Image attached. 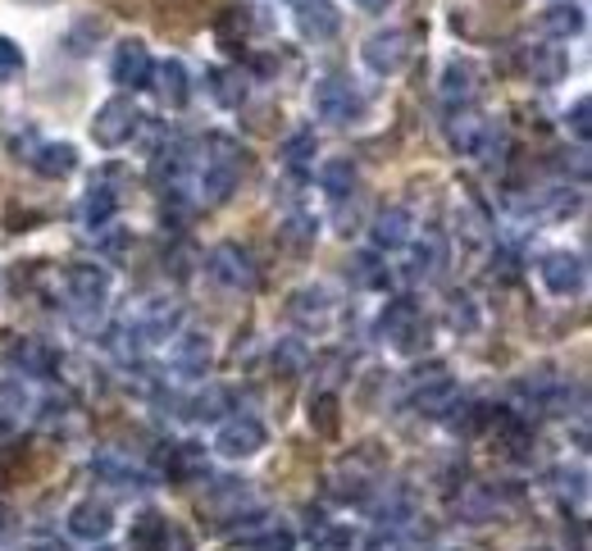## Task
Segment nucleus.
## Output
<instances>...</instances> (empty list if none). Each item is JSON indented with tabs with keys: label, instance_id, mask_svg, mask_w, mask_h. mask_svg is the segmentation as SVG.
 I'll return each instance as SVG.
<instances>
[{
	"label": "nucleus",
	"instance_id": "obj_33",
	"mask_svg": "<svg viewBox=\"0 0 592 551\" xmlns=\"http://www.w3.org/2000/svg\"><path fill=\"white\" fill-rule=\"evenodd\" d=\"M352 283L356 287H383L387 283V265H378V256H356L352 260Z\"/></svg>",
	"mask_w": 592,
	"mask_h": 551
},
{
	"label": "nucleus",
	"instance_id": "obj_41",
	"mask_svg": "<svg viewBox=\"0 0 592 551\" xmlns=\"http://www.w3.org/2000/svg\"><path fill=\"white\" fill-rule=\"evenodd\" d=\"M315 406H319V429H324V433H333V424H337V415H333V411H337V401L324 392V396L315 401Z\"/></svg>",
	"mask_w": 592,
	"mask_h": 551
},
{
	"label": "nucleus",
	"instance_id": "obj_21",
	"mask_svg": "<svg viewBox=\"0 0 592 551\" xmlns=\"http://www.w3.org/2000/svg\"><path fill=\"white\" fill-rule=\"evenodd\" d=\"M474 91H478V73H474V65L452 60L447 73H442V100H447L452 110H461V106H470V100H474Z\"/></svg>",
	"mask_w": 592,
	"mask_h": 551
},
{
	"label": "nucleus",
	"instance_id": "obj_16",
	"mask_svg": "<svg viewBox=\"0 0 592 551\" xmlns=\"http://www.w3.org/2000/svg\"><path fill=\"white\" fill-rule=\"evenodd\" d=\"M415 228V219H411V210L406 206H387V210H378V219H374V246L378 250H402V246H411V233Z\"/></svg>",
	"mask_w": 592,
	"mask_h": 551
},
{
	"label": "nucleus",
	"instance_id": "obj_43",
	"mask_svg": "<svg viewBox=\"0 0 592 551\" xmlns=\"http://www.w3.org/2000/svg\"><path fill=\"white\" fill-rule=\"evenodd\" d=\"M14 551H60V542H51V538H32V542H23V547H14Z\"/></svg>",
	"mask_w": 592,
	"mask_h": 551
},
{
	"label": "nucleus",
	"instance_id": "obj_13",
	"mask_svg": "<svg viewBox=\"0 0 592 551\" xmlns=\"http://www.w3.org/2000/svg\"><path fill=\"white\" fill-rule=\"evenodd\" d=\"M6 361H10L14 374H28V378H51L56 365H60V356L41 337H14L6 346Z\"/></svg>",
	"mask_w": 592,
	"mask_h": 551
},
{
	"label": "nucleus",
	"instance_id": "obj_9",
	"mask_svg": "<svg viewBox=\"0 0 592 551\" xmlns=\"http://www.w3.org/2000/svg\"><path fill=\"white\" fill-rule=\"evenodd\" d=\"M537 278L552 296H579L588 283V265H583V256H574V250H547L537 265Z\"/></svg>",
	"mask_w": 592,
	"mask_h": 551
},
{
	"label": "nucleus",
	"instance_id": "obj_34",
	"mask_svg": "<svg viewBox=\"0 0 592 551\" xmlns=\"http://www.w3.org/2000/svg\"><path fill=\"white\" fill-rule=\"evenodd\" d=\"M23 50L10 41V37H0V82H14L19 73H23Z\"/></svg>",
	"mask_w": 592,
	"mask_h": 551
},
{
	"label": "nucleus",
	"instance_id": "obj_37",
	"mask_svg": "<svg viewBox=\"0 0 592 551\" xmlns=\"http://www.w3.org/2000/svg\"><path fill=\"white\" fill-rule=\"evenodd\" d=\"M246 28H251V14H246V6H237V10H228L219 19V41L233 46V37H246Z\"/></svg>",
	"mask_w": 592,
	"mask_h": 551
},
{
	"label": "nucleus",
	"instance_id": "obj_23",
	"mask_svg": "<svg viewBox=\"0 0 592 551\" xmlns=\"http://www.w3.org/2000/svg\"><path fill=\"white\" fill-rule=\"evenodd\" d=\"M151 174H156V183H160V187L178 191V178L187 174V146H182V141H174L169 150H160L156 165H151Z\"/></svg>",
	"mask_w": 592,
	"mask_h": 551
},
{
	"label": "nucleus",
	"instance_id": "obj_3",
	"mask_svg": "<svg viewBox=\"0 0 592 551\" xmlns=\"http://www.w3.org/2000/svg\"><path fill=\"white\" fill-rule=\"evenodd\" d=\"M241 183V150L233 137H210V156L201 169V196L206 206H224V200L237 191Z\"/></svg>",
	"mask_w": 592,
	"mask_h": 551
},
{
	"label": "nucleus",
	"instance_id": "obj_6",
	"mask_svg": "<svg viewBox=\"0 0 592 551\" xmlns=\"http://www.w3.org/2000/svg\"><path fill=\"white\" fill-rule=\"evenodd\" d=\"M265 442H269V433H265V424L256 415H233L215 433V451L224 461H251V456L265 451Z\"/></svg>",
	"mask_w": 592,
	"mask_h": 551
},
{
	"label": "nucleus",
	"instance_id": "obj_45",
	"mask_svg": "<svg viewBox=\"0 0 592 551\" xmlns=\"http://www.w3.org/2000/svg\"><path fill=\"white\" fill-rule=\"evenodd\" d=\"M0 533H10V506H0Z\"/></svg>",
	"mask_w": 592,
	"mask_h": 551
},
{
	"label": "nucleus",
	"instance_id": "obj_39",
	"mask_svg": "<svg viewBox=\"0 0 592 551\" xmlns=\"http://www.w3.org/2000/svg\"><path fill=\"white\" fill-rule=\"evenodd\" d=\"M251 551H296V538H292V529H269Z\"/></svg>",
	"mask_w": 592,
	"mask_h": 551
},
{
	"label": "nucleus",
	"instance_id": "obj_44",
	"mask_svg": "<svg viewBox=\"0 0 592 551\" xmlns=\"http://www.w3.org/2000/svg\"><path fill=\"white\" fill-rule=\"evenodd\" d=\"M356 6H361V10H369V14H378V10H387V6H392V0H356Z\"/></svg>",
	"mask_w": 592,
	"mask_h": 551
},
{
	"label": "nucleus",
	"instance_id": "obj_47",
	"mask_svg": "<svg viewBox=\"0 0 592 551\" xmlns=\"http://www.w3.org/2000/svg\"><path fill=\"white\" fill-rule=\"evenodd\" d=\"M0 292H6V269H0Z\"/></svg>",
	"mask_w": 592,
	"mask_h": 551
},
{
	"label": "nucleus",
	"instance_id": "obj_2",
	"mask_svg": "<svg viewBox=\"0 0 592 551\" xmlns=\"http://www.w3.org/2000/svg\"><path fill=\"white\" fill-rule=\"evenodd\" d=\"M374 333H378L387 346H397L402 356H415V351H424V346H428V319H424V311L415 306L411 296L387 301V311L378 315Z\"/></svg>",
	"mask_w": 592,
	"mask_h": 551
},
{
	"label": "nucleus",
	"instance_id": "obj_14",
	"mask_svg": "<svg viewBox=\"0 0 592 551\" xmlns=\"http://www.w3.org/2000/svg\"><path fill=\"white\" fill-rule=\"evenodd\" d=\"M69 533L82 538V542H106L115 533V511L106 506V501L82 496V501L69 506Z\"/></svg>",
	"mask_w": 592,
	"mask_h": 551
},
{
	"label": "nucleus",
	"instance_id": "obj_7",
	"mask_svg": "<svg viewBox=\"0 0 592 551\" xmlns=\"http://www.w3.org/2000/svg\"><path fill=\"white\" fill-rule=\"evenodd\" d=\"M310 100H315V115L328 119V124H356L365 115V96L342 78H319Z\"/></svg>",
	"mask_w": 592,
	"mask_h": 551
},
{
	"label": "nucleus",
	"instance_id": "obj_8",
	"mask_svg": "<svg viewBox=\"0 0 592 551\" xmlns=\"http://www.w3.org/2000/svg\"><path fill=\"white\" fill-rule=\"evenodd\" d=\"M361 60L369 73L378 78H392V73H402L406 60H411V37L402 28H387V32H374L365 46H361Z\"/></svg>",
	"mask_w": 592,
	"mask_h": 551
},
{
	"label": "nucleus",
	"instance_id": "obj_1",
	"mask_svg": "<svg viewBox=\"0 0 592 551\" xmlns=\"http://www.w3.org/2000/svg\"><path fill=\"white\" fill-rule=\"evenodd\" d=\"M65 292H69V306H73V324L87 328L110 301V269L106 265H87V260L69 265L65 269Z\"/></svg>",
	"mask_w": 592,
	"mask_h": 551
},
{
	"label": "nucleus",
	"instance_id": "obj_27",
	"mask_svg": "<svg viewBox=\"0 0 592 551\" xmlns=\"http://www.w3.org/2000/svg\"><path fill=\"white\" fill-rule=\"evenodd\" d=\"M210 96L224 110H237L246 100V82H237V73H228V69H210Z\"/></svg>",
	"mask_w": 592,
	"mask_h": 551
},
{
	"label": "nucleus",
	"instance_id": "obj_18",
	"mask_svg": "<svg viewBox=\"0 0 592 551\" xmlns=\"http://www.w3.org/2000/svg\"><path fill=\"white\" fill-rule=\"evenodd\" d=\"M151 87H156V96H160V106H165V110H182V106H187V96H191L187 69H182L178 60H165V65H156V73H151Z\"/></svg>",
	"mask_w": 592,
	"mask_h": 551
},
{
	"label": "nucleus",
	"instance_id": "obj_12",
	"mask_svg": "<svg viewBox=\"0 0 592 551\" xmlns=\"http://www.w3.org/2000/svg\"><path fill=\"white\" fill-rule=\"evenodd\" d=\"M169 365H174L182 378L210 374V365H215V342H210L206 333H178L174 346H169Z\"/></svg>",
	"mask_w": 592,
	"mask_h": 551
},
{
	"label": "nucleus",
	"instance_id": "obj_36",
	"mask_svg": "<svg viewBox=\"0 0 592 551\" xmlns=\"http://www.w3.org/2000/svg\"><path fill=\"white\" fill-rule=\"evenodd\" d=\"M561 73H565V60L561 56H542V50H533V82L552 87V82H561Z\"/></svg>",
	"mask_w": 592,
	"mask_h": 551
},
{
	"label": "nucleus",
	"instance_id": "obj_30",
	"mask_svg": "<svg viewBox=\"0 0 592 551\" xmlns=\"http://www.w3.org/2000/svg\"><path fill=\"white\" fill-rule=\"evenodd\" d=\"M292 315L296 319H324L328 315V292L324 287H302V292H292Z\"/></svg>",
	"mask_w": 592,
	"mask_h": 551
},
{
	"label": "nucleus",
	"instance_id": "obj_28",
	"mask_svg": "<svg viewBox=\"0 0 592 551\" xmlns=\"http://www.w3.org/2000/svg\"><path fill=\"white\" fill-rule=\"evenodd\" d=\"M319 183H324L328 196H347L356 187V165L352 160H328V165H319Z\"/></svg>",
	"mask_w": 592,
	"mask_h": 551
},
{
	"label": "nucleus",
	"instance_id": "obj_24",
	"mask_svg": "<svg viewBox=\"0 0 592 551\" xmlns=\"http://www.w3.org/2000/svg\"><path fill=\"white\" fill-rule=\"evenodd\" d=\"M115 210H119V196H115L110 187H91L87 200H82V219H87V228H106V224L115 219Z\"/></svg>",
	"mask_w": 592,
	"mask_h": 551
},
{
	"label": "nucleus",
	"instance_id": "obj_29",
	"mask_svg": "<svg viewBox=\"0 0 592 551\" xmlns=\"http://www.w3.org/2000/svg\"><path fill=\"white\" fill-rule=\"evenodd\" d=\"M315 150H319L315 128H302V132H292V137L283 141V160H287L292 169H302V165H310V160H315Z\"/></svg>",
	"mask_w": 592,
	"mask_h": 551
},
{
	"label": "nucleus",
	"instance_id": "obj_38",
	"mask_svg": "<svg viewBox=\"0 0 592 551\" xmlns=\"http://www.w3.org/2000/svg\"><path fill=\"white\" fill-rule=\"evenodd\" d=\"M565 128L574 132V141H579V146L588 141V132H592V124H588V96H579V100H574V110L565 115Z\"/></svg>",
	"mask_w": 592,
	"mask_h": 551
},
{
	"label": "nucleus",
	"instance_id": "obj_10",
	"mask_svg": "<svg viewBox=\"0 0 592 551\" xmlns=\"http://www.w3.org/2000/svg\"><path fill=\"white\" fill-rule=\"evenodd\" d=\"M178 328H182V306H178V301H146V306L132 315V324H128V333L141 337V342H169V337H178Z\"/></svg>",
	"mask_w": 592,
	"mask_h": 551
},
{
	"label": "nucleus",
	"instance_id": "obj_17",
	"mask_svg": "<svg viewBox=\"0 0 592 551\" xmlns=\"http://www.w3.org/2000/svg\"><path fill=\"white\" fill-rule=\"evenodd\" d=\"M296 28H302V37H310V41H328V37H337L342 14H337V6H328V0H302V6H296Z\"/></svg>",
	"mask_w": 592,
	"mask_h": 551
},
{
	"label": "nucleus",
	"instance_id": "obj_15",
	"mask_svg": "<svg viewBox=\"0 0 592 551\" xmlns=\"http://www.w3.org/2000/svg\"><path fill=\"white\" fill-rule=\"evenodd\" d=\"M415 242V250H411V278L415 283H433V278H442V269H447V237H442L437 228H428L424 237H411Z\"/></svg>",
	"mask_w": 592,
	"mask_h": 551
},
{
	"label": "nucleus",
	"instance_id": "obj_5",
	"mask_svg": "<svg viewBox=\"0 0 592 551\" xmlns=\"http://www.w3.org/2000/svg\"><path fill=\"white\" fill-rule=\"evenodd\" d=\"M141 128V110H137V100L132 96H110L101 110H96L91 119V141L101 146V150H119L137 137Z\"/></svg>",
	"mask_w": 592,
	"mask_h": 551
},
{
	"label": "nucleus",
	"instance_id": "obj_11",
	"mask_svg": "<svg viewBox=\"0 0 592 551\" xmlns=\"http://www.w3.org/2000/svg\"><path fill=\"white\" fill-rule=\"evenodd\" d=\"M151 73H156V60H151V50H146L141 41H119L115 46V60H110V78L119 87H151Z\"/></svg>",
	"mask_w": 592,
	"mask_h": 551
},
{
	"label": "nucleus",
	"instance_id": "obj_20",
	"mask_svg": "<svg viewBox=\"0 0 592 551\" xmlns=\"http://www.w3.org/2000/svg\"><path fill=\"white\" fill-rule=\"evenodd\" d=\"M537 28H542V37L570 41V37H579V32H583V10H579V6H570V0H556V6H547V10L537 14Z\"/></svg>",
	"mask_w": 592,
	"mask_h": 551
},
{
	"label": "nucleus",
	"instance_id": "obj_26",
	"mask_svg": "<svg viewBox=\"0 0 592 551\" xmlns=\"http://www.w3.org/2000/svg\"><path fill=\"white\" fill-rule=\"evenodd\" d=\"M415 406H420L424 415H447V411L456 406V383H452V378H437V383L420 387V396H415Z\"/></svg>",
	"mask_w": 592,
	"mask_h": 551
},
{
	"label": "nucleus",
	"instance_id": "obj_46",
	"mask_svg": "<svg viewBox=\"0 0 592 551\" xmlns=\"http://www.w3.org/2000/svg\"><path fill=\"white\" fill-rule=\"evenodd\" d=\"M91 551H115V547H106V542H91Z\"/></svg>",
	"mask_w": 592,
	"mask_h": 551
},
{
	"label": "nucleus",
	"instance_id": "obj_22",
	"mask_svg": "<svg viewBox=\"0 0 592 551\" xmlns=\"http://www.w3.org/2000/svg\"><path fill=\"white\" fill-rule=\"evenodd\" d=\"M91 474L106 479V483H115V488H141V483H146V474H141L137 465L119 461V456H96V461H91Z\"/></svg>",
	"mask_w": 592,
	"mask_h": 551
},
{
	"label": "nucleus",
	"instance_id": "obj_4",
	"mask_svg": "<svg viewBox=\"0 0 592 551\" xmlns=\"http://www.w3.org/2000/svg\"><path fill=\"white\" fill-rule=\"evenodd\" d=\"M206 274H210L219 287H228V292H256V287H260V265H256V256H251L246 246H237V242L210 246Z\"/></svg>",
	"mask_w": 592,
	"mask_h": 551
},
{
	"label": "nucleus",
	"instance_id": "obj_35",
	"mask_svg": "<svg viewBox=\"0 0 592 551\" xmlns=\"http://www.w3.org/2000/svg\"><path fill=\"white\" fill-rule=\"evenodd\" d=\"M191 406H196V411H191L196 420H224V406H228V392H224V387H210L206 396H196V401H191Z\"/></svg>",
	"mask_w": 592,
	"mask_h": 551
},
{
	"label": "nucleus",
	"instance_id": "obj_48",
	"mask_svg": "<svg viewBox=\"0 0 592 551\" xmlns=\"http://www.w3.org/2000/svg\"><path fill=\"white\" fill-rule=\"evenodd\" d=\"M32 6H46V0H32Z\"/></svg>",
	"mask_w": 592,
	"mask_h": 551
},
{
	"label": "nucleus",
	"instance_id": "obj_19",
	"mask_svg": "<svg viewBox=\"0 0 592 551\" xmlns=\"http://www.w3.org/2000/svg\"><path fill=\"white\" fill-rule=\"evenodd\" d=\"M28 160H32V169H37L41 178H69V174L78 169V150H73L69 141H41Z\"/></svg>",
	"mask_w": 592,
	"mask_h": 551
},
{
	"label": "nucleus",
	"instance_id": "obj_31",
	"mask_svg": "<svg viewBox=\"0 0 592 551\" xmlns=\"http://www.w3.org/2000/svg\"><path fill=\"white\" fill-rule=\"evenodd\" d=\"M274 365H278V374H302V365H306V346L296 342V337H283V342L274 346Z\"/></svg>",
	"mask_w": 592,
	"mask_h": 551
},
{
	"label": "nucleus",
	"instance_id": "obj_42",
	"mask_svg": "<svg viewBox=\"0 0 592 551\" xmlns=\"http://www.w3.org/2000/svg\"><path fill=\"white\" fill-rule=\"evenodd\" d=\"M283 237H287V242H302V237H315V228H310V219H292Z\"/></svg>",
	"mask_w": 592,
	"mask_h": 551
},
{
	"label": "nucleus",
	"instance_id": "obj_40",
	"mask_svg": "<svg viewBox=\"0 0 592 551\" xmlns=\"http://www.w3.org/2000/svg\"><path fill=\"white\" fill-rule=\"evenodd\" d=\"M356 547V533L352 529H328L324 533V551H352Z\"/></svg>",
	"mask_w": 592,
	"mask_h": 551
},
{
	"label": "nucleus",
	"instance_id": "obj_49",
	"mask_svg": "<svg viewBox=\"0 0 592 551\" xmlns=\"http://www.w3.org/2000/svg\"><path fill=\"white\" fill-rule=\"evenodd\" d=\"M456 551H461V547H456Z\"/></svg>",
	"mask_w": 592,
	"mask_h": 551
},
{
	"label": "nucleus",
	"instance_id": "obj_25",
	"mask_svg": "<svg viewBox=\"0 0 592 551\" xmlns=\"http://www.w3.org/2000/svg\"><path fill=\"white\" fill-rule=\"evenodd\" d=\"M132 547H137V551H169V520L141 515V520L132 524Z\"/></svg>",
	"mask_w": 592,
	"mask_h": 551
},
{
	"label": "nucleus",
	"instance_id": "obj_32",
	"mask_svg": "<svg viewBox=\"0 0 592 551\" xmlns=\"http://www.w3.org/2000/svg\"><path fill=\"white\" fill-rule=\"evenodd\" d=\"M483 319H478V306H474V296L470 292H456L452 296V328L456 333H474Z\"/></svg>",
	"mask_w": 592,
	"mask_h": 551
}]
</instances>
